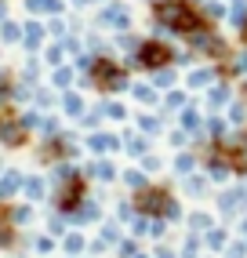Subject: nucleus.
Masks as SVG:
<instances>
[{"instance_id": "1", "label": "nucleus", "mask_w": 247, "mask_h": 258, "mask_svg": "<svg viewBox=\"0 0 247 258\" xmlns=\"http://www.w3.org/2000/svg\"><path fill=\"white\" fill-rule=\"evenodd\" d=\"M160 19L171 22V26H178V29H193V26H197V19H193V11L186 4H164L160 8Z\"/></svg>"}, {"instance_id": "2", "label": "nucleus", "mask_w": 247, "mask_h": 258, "mask_svg": "<svg viewBox=\"0 0 247 258\" xmlns=\"http://www.w3.org/2000/svg\"><path fill=\"white\" fill-rule=\"evenodd\" d=\"M138 62H142V66H160V62H167V51L160 44H146L142 55H138Z\"/></svg>"}, {"instance_id": "3", "label": "nucleus", "mask_w": 247, "mask_h": 258, "mask_svg": "<svg viewBox=\"0 0 247 258\" xmlns=\"http://www.w3.org/2000/svg\"><path fill=\"white\" fill-rule=\"evenodd\" d=\"M0 139L11 142V146H19V142H22V127H15V124H0Z\"/></svg>"}, {"instance_id": "4", "label": "nucleus", "mask_w": 247, "mask_h": 258, "mask_svg": "<svg viewBox=\"0 0 247 258\" xmlns=\"http://www.w3.org/2000/svg\"><path fill=\"white\" fill-rule=\"evenodd\" d=\"M19 182H22V178H19V175H15V171H11V175H8V178H0V200H8V197L15 193V189H19Z\"/></svg>"}, {"instance_id": "5", "label": "nucleus", "mask_w": 247, "mask_h": 258, "mask_svg": "<svg viewBox=\"0 0 247 258\" xmlns=\"http://www.w3.org/2000/svg\"><path fill=\"white\" fill-rule=\"evenodd\" d=\"M105 22H109V26H128V11H124V8H109V11H105Z\"/></svg>"}, {"instance_id": "6", "label": "nucleus", "mask_w": 247, "mask_h": 258, "mask_svg": "<svg viewBox=\"0 0 247 258\" xmlns=\"http://www.w3.org/2000/svg\"><path fill=\"white\" fill-rule=\"evenodd\" d=\"M29 8H33V11H55L58 0H29Z\"/></svg>"}, {"instance_id": "7", "label": "nucleus", "mask_w": 247, "mask_h": 258, "mask_svg": "<svg viewBox=\"0 0 247 258\" xmlns=\"http://www.w3.org/2000/svg\"><path fill=\"white\" fill-rule=\"evenodd\" d=\"M26 193H29V197H40V193H44L40 178H29V182H26Z\"/></svg>"}, {"instance_id": "8", "label": "nucleus", "mask_w": 247, "mask_h": 258, "mask_svg": "<svg viewBox=\"0 0 247 258\" xmlns=\"http://www.w3.org/2000/svg\"><path fill=\"white\" fill-rule=\"evenodd\" d=\"M0 33H4V40H19V26H15V22H4Z\"/></svg>"}, {"instance_id": "9", "label": "nucleus", "mask_w": 247, "mask_h": 258, "mask_svg": "<svg viewBox=\"0 0 247 258\" xmlns=\"http://www.w3.org/2000/svg\"><path fill=\"white\" fill-rule=\"evenodd\" d=\"M91 146H95V149H109V146H113V139H109V135H95Z\"/></svg>"}, {"instance_id": "10", "label": "nucleus", "mask_w": 247, "mask_h": 258, "mask_svg": "<svg viewBox=\"0 0 247 258\" xmlns=\"http://www.w3.org/2000/svg\"><path fill=\"white\" fill-rule=\"evenodd\" d=\"M37 40H40V26H29V29H26V44L33 47V44H37Z\"/></svg>"}, {"instance_id": "11", "label": "nucleus", "mask_w": 247, "mask_h": 258, "mask_svg": "<svg viewBox=\"0 0 247 258\" xmlns=\"http://www.w3.org/2000/svg\"><path fill=\"white\" fill-rule=\"evenodd\" d=\"M66 109H69V113H73V116H77V113H80L84 106H80V98H77V95H69V98H66Z\"/></svg>"}, {"instance_id": "12", "label": "nucleus", "mask_w": 247, "mask_h": 258, "mask_svg": "<svg viewBox=\"0 0 247 258\" xmlns=\"http://www.w3.org/2000/svg\"><path fill=\"white\" fill-rule=\"evenodd\" d=\"M55 84H58V88H66V84H69V70H58V73H55Z\"/></svg>"}, {"instance_id": "13", "label": "nucleus", "mask_w": 247, "mask_h": 258, "mask_svg": "<svg viewBox=\"0 0 247 258\" xmlns=\"http://www.w3.org/2000/svg\"><path fill=\"white\" fill-rule=\"evenodd\" d=\"M207 80H211V73H207V70H204V73H193V84H207Z\"/></svg>"}]
</instances>
